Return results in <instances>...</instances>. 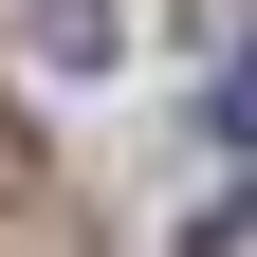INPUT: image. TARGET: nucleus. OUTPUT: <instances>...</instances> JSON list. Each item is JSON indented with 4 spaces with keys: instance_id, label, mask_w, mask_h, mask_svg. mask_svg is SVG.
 Returning a JSON list of instances; mask_svg holds the SVG:
<instances>
[{
    "instance_id": "1",
    "label": "nucleus",
    "mask_w": 257,
    "mask_h": 257,
    "mask_svg": "<svg viewBox=\"0 0 257 257\" xmlns=\"http://www.w3.org/2000/svg\"><path fill=\"white\" fill-rule=\"evenodd\" d=\"M202 128H220V147H257V37L220 55V74H202Z\"/></svg>"
},
{
    "instance_id": "2",
    "label": "nucleus",
    "mask_w": 257,
    "mask_h": 257,
    "mask_svg": "<svg viewBox=\"0 0 257 257\" xmlns=\"http://www.w3.org/2000/svg\"><path fill=\"white\" fill-rule=\"evenodd\" d=\"M184 257H257V202H220V220H202V239H184Z\"/></svg>"
}]
</instances>
